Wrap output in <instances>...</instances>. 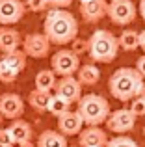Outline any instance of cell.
Returning a JSON list of instances; mask_svg holds the SVG:
<instances>
[{
	"label": "cell",
	"instance_id": "obj_24",
	"mask_svg": "<svg viewBox=\"0 0 145 147\" xmlns=\"http://www.w3.org/2000/svg\"><path fill=\"white\" fill-rule=\"evenodd\" d=\"M17 76H19V73L15 71V69H11L4 60H0V82L11 84V82L17 80Z\"/></svg>",
	"mask_w": 145,
	"mask_h": 147
},
{
	"label": "cell",
	"instance_id": "obj_27",
	"mask_svg": "<svg viewBox=\"0 0 145 147\" xmlns=\"http://www.w3.org/2000/svg\"><path fill=\"white\" fill-rule=\"evenodd\" d=\"M130 110L134 112L136 117H143V115H145V99H142L140 95L134 97L130 100Z\"/></svg>",
	"mask_w": 145,
	"mask_h": 147
},
{
	"label": "cell",
	"instance_id": "obj_16",
	"mask_svg": "<svg viewBox=\"0 0 145 147\" xmlns=\"http://www.w3.org/2000/svg\"><path fill=\"white\" fill-rule=\"evenodd\" d=\"M11 132V136H13V142L15 145H22V144H28V142H32V127L28 125L26 121H22V119H13L11 121V125L7 127Z\"/></svg>",
	"mask_w": 145,
	"mask_h": 147
},
{
	"label": "cell",
	"instance_id": "obj_14",
	"mask_svg": "<svg viewBox=\"0 0 145 147\" xmlns=\"http://www.w3.org/2000/svg\"><path fill=\"white\" fill-rule=\"evenodd\" d=\"M78 144L82 147H106L108 136L102 129H99V125H91L82 129V132L78 134Z\"/></svg>",
	"mask_w": 145,
	"mask_h": 147
},
{
	"label": "cell",
	"instance_id": "obj_8",
	"mask_svg": "<svg viewBox=\"0 0 145 147\" xmlns=\"http://www.w3.org/2000/svg\"><path fill=\"white\" fill-rule=\"evenodd\" d=\"M50 43L52 41L47 37V34H28V36L22 39V49L28 54L30 58H47L50 52Z\"/></svg>",
	"mask_w": 145,
	"mask_h": 147
},
{
	"label": "cell",
	"instance_id": "obj_3",
	"mask_svg": "<svg viewBox=\"0 0 145 147\" xmlns=\"http://www.w3.org/2000/svg\"><path fill=\"white\" fill-rule=\"evenodd\" d=\"M119 37L108 30H95L89 37V56L97 63H110L119 52Z\"/></svg>",
	"mask_w": 145,
	"mask_h": 147
},
{
	"label": "cell",
	"instance_id": "obj_15",
	"mask_svg": "<svg viewBox=\"0 0 145 147\" xmlns=\"http://www.w3.org/2000/svg\"><path fill=\"white\" fill-rule=\"evenodd\" d=\"M24 37L13 28H0V50L4 54L13 52L19 49V45H22Z\"/></svg>",
	"mask_w": 145,
	"mask_h": 147
},
{
	"label": "cell",
	"instance_id": "obj_12",
	"mask_svg": "<svg viewBox=\"0 0 145 147\" xmlns=\"http://www.w3.org/2000/svg\"><path fill=\"white\" fill-rule=\"evenodd\" d=\"M108 0H87V2H80V13L82 19L89 24L99 22L108 15Z\"/></svg>",
	"mask_w": 145,
	"mask_h": 147
},
{
	"label": "cell",
	"instance_id": "obj_36",
	"mask_svg": "<svg viewBox=\"0 0 145 147\" xmlns=\"http://www.w3.org/2000/svg\"><path fill=\"white\" fill-rule=\"evenodd\" d=\"M4 119H6V117H4V115L0 114V125H2V121H4Z\"/></svg>",
	"mask_w": 145,
	"mask_h": 147
},
{
	"label": "cell",
	"instance_id": "obj_19",
	"mask_svg": "<svg viewBox=\"0 0 145 147\" xmlns=\"http://www.w3.org/2000/svg\"><path fill=\"white\" fill-rule=\"evenodd\" d=\"M56 73L54 69H41L39 73L36 75V88L41 91H48L50 93L52 90H56Z\"/></svg>",
	"mask_w": 145,
	"mask_h": 147
},
{
	"label": "cell",
	"instance_id": "obj_31",
	"mask_svg": "<svg viewBox=\"0 0 145 147\" xmlns=\"http://www.w3.org/2000/svg\"><path fill=\"white\" fill-rule=\"evenodd\" d=\"M136 69H138V71L142 73V76L145 78V54L138 58V61H136Z\"/></svg>",
	"mask_w": 145,
	"mask_h": 147
},
{
	"label": "cell",
	"instance_id": "obj_29",
	"mask_svg": "<svg viewBox=\"0 0 145 147\" xmlns=\"http://www.w3.org/2000/svg\"><path fill=\"white\" fill-rule=\"evenodd\" d=\"M13 136H11L9 129H0V147H13Z\"/></svg>",
	"mask_w": 145,
	"mask_h": 147
},
{
	"label": "cell",
	"instance_id": "obj_4",
	"mask_svg": "<svg viewBox=\"0 0 145 147\" xmlns=\"http://www.w3.org/2000/svg\"><path fill=\"white\" fill-rule=\"evenodd\" d=\"M78 112L84 117V123L87 127L102 125V123H106V119L112 114L110 102L102 95H97V93L82 95V99L78 100Z\"/></svg>",
	"mask_w": 145,
	"mask_h": 147
},
{
	"label": "cell",
	"instance_id": "obj_28",
	"mask_svg": "<svg viewBox=\"0 0 145 147\" xmlns=\"http://www.w3.org/2000/svg\"><path fill=\"white\" fill-rule=\"evenodd\" d=\"M24 4H26V9H32V11H43L48 6L47 0H24Z\"/></svg>",
	"mask_w": 145,
	"mask_h": 147
},
{
	"label": "cell",
	"instance_id": "obj_2",
	"mask_svg": "<svg viewBox=\"0 0 145 147\" xmlns=\"http://www.w3.org/2000/svg\"><path fill=\"white\" fill-rule=\"evenodd\" d=\"M143 82L145 78L136 67H119L117 71L112 73V76L108 80V88H110V93L117 100L128 102V100H132L140 95Z\"/></svg>",
	"mask_w": 145,
	"mask_h": 147
},
{
	"label": "cell",
	"instance_id": "obj_6",
	"mask_svg": "<svg viewBox=\"0 0 145 147\" xmlns=\"http://www.w3.org/2000/svg\"><path fill=\"white\" fill-rule=\"evenodd\" d=\"M108 17L117 26H128L136 21V6L132 0H113L108 4Z\"/></svg>",
	"mask_w": 145,
	"mask_h": 147
},
{
	"label": "cell",
	"instance_id": "obj_22",
	"mask_svg": "<svg viewBox=\"0 0 145 147\" xmlns=\"http://www.w3.org/2000/svg\"><path fill=\"white\" fill-rule=\"evenodd\" d=\"M26 58H28V54H26L24 50H19L17 49V50H13V52L4 54L2 60L6 61L11 69H15L17 73H21V71H24V69H26Z\"/></svg>",
	"mask_w": 145,
	"mask_h": 147
},
{
	"label": "cell",
	"instance_id": "obj_34",
	"mask_svg": "<svg viewBox=\"0 0 145 147\" xmlns=\"http://www.w3.org/2000/svg\"><path fill=\"white\" fill-rule=\"evenodd\" d=\"M140 97L145 99V82H143V88H142V91H140Z\"/></svg>",
	"mask_w": 145,
	"mask_h": 147
},
{
	"label": "cell",
	"instance_id": "obj_17",
	"mask_svg": "<svg viewBox=\"0 0 145 147\" xmlns=\"http://www.w3.org/2000/svg\"><path fill=\"white\" fill-rule=\"evenodd\" d=\"M37 147H69L67 138L58 130H45L37 138Z\"/></svg>",
	"mask_w": 145,
	"mask_h": 147
},
{
	"label": "cell",
	"instance_id": "obj_5",
	"mask_svg": "<svg viewBox=\"0 0 145 147\" xmlns=\"http://www.w3.org/2000/svg\"><path fill=\"white\" fill-rule=\"evenodd\" d=\"M50 65L58 76H71L80 69V56L72 49H62L50 58Z\"/></svg>",
	"mask_w": 145,
	"mask_h": 147
},
{
	"label": "cell",
	"instance_id": "obj_10",
	"mask_svg": "<svg viewBox=\"0 0 145 147\" xmlns=\"http://www.w3.org/2000/svg\"><path fill=\"white\" fill-rule=\"evenodd\" d=\"M56 93L62 95L63 99H67L69 102H78L82 99V82L75 76H60L58 84H56Z\"/></svg>",
	"mask_w": 145,
	"mask_h": 147
},
{
	"label": "cell",
	"instance_id": "obj_37",
	"mask_svg": "<svg viewBox=\"0 0 145 147\" xmlns=\"http://www.w3.org/2000/svg\"><path fill=\"white\" fill-rule=\"evenodd\" d=\"M69 147H82V145H80V144H78V145H76V144H75V145H69Z\"/></svg>",
	"mask_w": 145,
	"mask_h": 147
},
{
	"label": "cell",
	"instance_id": "obj_32",
	"mask_svg": "<svg viewBox=\"0 0 145 147\" xmlns=\"http://www.w3.org/2000/svg\"><path fill=\"white\" fill-rule=\"evenodd\" d=\"M140 49H142L143 52H145V28L142 30V32H140Z\"/></svg>",
	"mask_w": 145,
	"mask_h": 147
},
{
	"label": "cell",
	"instance_id": "obj_18",
	"mask_svg": "<svg viewBox=\"0 0 145 147\" xmlns=\"http://www.w3.org/2000/svg\"><path fill=\"white\" fill-rule=\"evenodd\" d=\"M76 76H78V80L82 82V86H95V84L101 80V71H99L97 65L86 63V65H80Z\"/></svg>",
	"mask_w": 145,
	"mask_h": 147
},
{
	"label": "cell",
	"instance_id": "obj_20",
	"mask_svg": "<svg viewBox=\"0 0 145 147\" xmlns=\"http://www.w3.org/2000/svg\"><path fill=\"white\" fill-rule=\"evenodd\" d=\"M50 97H52V95L48 93V91H41V90H37V88H36L34 91H30L28 102H30V106H32L36 112H48Z\"/></svg>",
	"mask_w": 145,
	"mask_h": 147
},
{
	"label": "cell",
	"instance_id": "obj_25",
	"mask_svg": "<svg viewBox=\"0 0 145 147\" xmlns=\"http://www.w3.org/2000/svg\"><path fill=\"white\" fill-rule=\"evenodd\" d=\"M106 147H140V145L136 144V140H132V138L127 136V134H117L115 138L108 140Z\"/></svg>",
	"mask_w": 145,
	"mask_h": 147
},
{
	"label": "cell",
	"instance_id": "obj_9",
	"mask_svg": "<svg viewBox=\"0 0 145 147\" xmlns=\"http://www.w3.org/2000/svg\"><path fill=\"white\" fill-rule=\"evenodd\" d=\"M26 11V4L22 0H0V24L11 26L17 24Z\"/></svg>",
	"mask_w": 145,
	"mask_h": 147
},
{
	"label": "cell",
	"instance_id": "obj_23",
	"mask_svg": "<svg viewBox=\"0 0 145 147\" xmlns=\"http://www.w3.org/2000/svg\"><path fill=\"white\" fill-rule=\"evenodd\" d=\"M71 108V102L67 99H63L62 95H52L50 97V102H48V112H50L52 115H56V117H60L62 114H65V112H69Z\"/></svg>",
	"mask_w": 145,
	"mask_h": 147
},
{
	"label": "cell",
	"instance_id": "obj_1",
	"mask_svg": "<svg viewBox=\"0 0 145 147\" xmlns=\"http://www.w3.org/2000/svg\"><path fill=\"white\" fill-rule=\"evenodd\" d=\"M43 32L56 45H67L78 37V22L65 7H54L47 13L43 22Z\"/></svg>",
	"mask_w": 145,
	"mask_h": 147
},
{
	"label": "cell",
	"instance_id": "obj_21",
	"mask_svg": "<svg viewBox=\"0 0 145 147\" xmlns=\"http://www.w3.org/2000/svg\"><path fill=\"white\" fill-rule=\"evenodd\" d=\"M119 47L125 50V52H132V50L140 49V32L136 30H123L119 36Z\"/></svg>",
	"mask_w": 145,
	"mask_h": 147
},
{
	"label": "cell",
	"instance_id": "obj_35",
	"mask_svg": "<svg viewBox=\"0 0 145 147\" xmlns=\"http://www.w3.org/2000/svg\"><path fill=\"white\" fill-rule=\"evenodd\" d=\"M19 147H37V145H34L32 142H28V144H22V145H19Z\"/></svg>",
	"mask_w": 145,
	"mask_h": 147
},
{
	"label": "cell",
	"instance_id": "obj_7",
	"mask_svg": "<svg viewBox=\"0 0 145 147\" xmlns=\"http://www.w3.org/2000/svg\"><path fill=\"white\" fill-rule=\"evenodd\" d=\"M136 119L138 117L134 115L130 108H119V110H113L110 117L106 119V129L115 134H127L134 129Z\"/></svg>",
	"mask_w": 145,
	"mask_h": 147
},
{
	"label": "cell",
	"instance_id": "obj_13",
	"mask_svg": "<svg viewBox=\"0 0 145 147\" xmlns=\"http://www.w3.org/2000/svg\"><path fill=\"white\" fill-rule=\"evenodd\" d=\"M86 125L84 123V117L80 115V112H65L58 117V130L63 132L65 136H76V134L82 132V127Z\"/></svg>",
	"mask_w": 145,
	"mask_h": 147
},
{
	"label": "cell",
	"instance_id": "obj_38",
	"mask_svg": "<svg viewBox=\"0 0 145 147\" xmlns=\"http://www.w3.org/2000/svg\"><path fill=\"white\" fill-rule=\"evenodd\" d=\"M80 2H87V0H80Z\"/></svg>",
	"mask_w": 145,
	"mask_h": 147
},
{
	"label": "cell",
	"instance_id": "obj_33",
	"mask_svg": "<svg viewBox=\"0 0 145 147\" xmlns=\"http://www.w3.org/2000/svg\"><path fill=\"white\" fill-rule=\"evenodd\" d=\"M140 15H142V19L145 21V0H140V7H138Z\"/></svg>",
	"mask_w": 145,
	"mask_h": 147
},
{
	"label": "cell",
	"instance_id": "obj_39",
	"mask_svg": "<svg viewBox=\"0 0 145 147\" xmlns=\"http://www.w3.org/2000/svg\"><path fill=\"white\" fill-rule=\"evenodd\" d=\"M108 2H113V0H108Z\"/></svg>",
	"mask_w": 145,
	"mask_h": 147
},
{
	"label": "cell",
	"instance_id": "obj_30",
	"mask_svg": "<svg viewBox=\"0 0 145 147\" xmlns=\"http://www.w3.org/2000/svg\"><path fill=\"white\" fill-rule=\"evenodd\" d=\"M47 2L52 7H69L72 4V0H47Z\"/></svg>",
	"mask_w": 145,
	"mask_h": 147
},
{
	"label": "cell",
	"instance_id": "obj_11",
	"mask_svg": "<svg viewBox=\"0 0 145 147\" xmlns=\"http://www.w3.org/2000/svg\"><path fill=\"white\" fill-rule=\"evenodd\" d=\"M0 114L6 119H19L24 114V100L17 93H2L0 95Z\"/></svg>",
	"mask_w": 145,
	"mask_h": 147
},
{
	"label": "cell",
	"instance_id": "obj_26",
	"mask_svg": "<svg viewBox=\"0 0 145 147\" xmlns=\"http://www.w3.org/2000/svg\"><path fill=\"white\" fill-rule=\"evenodd\" d=\"M71 49L75 50L78 56H82V54L89 52V39H82V37H76V39L71 43Z\"/></svg>",
	"mask_w": 145,
	"mask_h": 147
}]
</instances>
